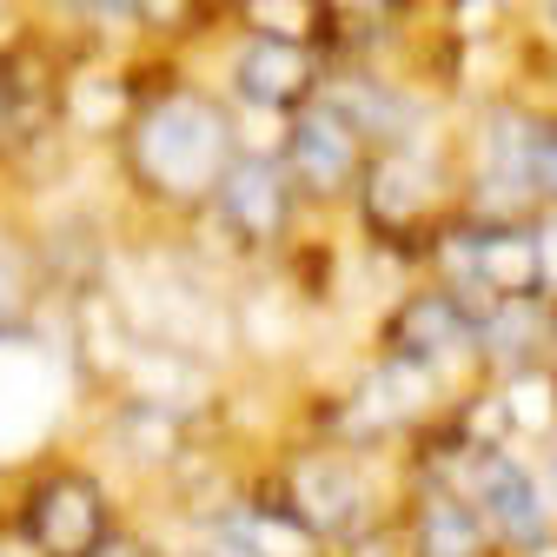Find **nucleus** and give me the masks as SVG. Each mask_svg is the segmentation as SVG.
I'll list each match as a JSON object with an SVG mask.
<instances>
[{"label": "nucleus", "instance_id": "1", "mask_svg": "<svg viewBox=\"0 0 557 557\" xmlns=\"http://www.w3.org/2000/svg\"><path fill=\"white\" fill-rule=\"evenodd\" d=\"M233 153V113L206 94H166L126 126V166L160 206H206Z\"/></svg>", "mask_w": 557, "mask_h": 557}, {"label": "nucleus", "instance_id": "2", "mask_svg": "<svg viewBox=\"0 0 557 557\" xmlns=\"http://www.w3.org/2000/svg\"><path fill=\"white\" fill-rule=\"evenodd\" d=\"M259 484H265V492L286 505L332 557L352 550L359 537H372L379 524H392V511H398V505H385V492H379V478H372L366 451L338 445V438L286 445Z\"/></svg>", "mask_w": 557, "mask_h": 557}, {"label": "nucleus", "instance_id": "3", "mask_svg": "<svg viewBox=\"0 0 557 557\" xmlns=\"http://www.w3.org/2000/svg\"><path fill=\"white\" fill-rule=\"evenodd\" d=\"M120 498L87 458H34L21 471L14 531L34 557H100L120 531Z\"/></svg>", "mask_w": 557, "mask_h": 557}, {"label": "nucleus", "instance_id": "4", "mask_svg": "<svg viewBox=\"0 0 557 557\" xmlns=\"http://www.w3.org/2000/svg\"><path fill=\"white\" fill-rule=\"evenodd\" d=\"M206 213L220 220V233L239 246V252H272L278 239L293 233V213H299V193L286 180V166H278V153H233L226 173L213 180V193H206Z\"/></svg>", "mask_w": 557, "mask_h": 557}, {"label": "nucleus", "instance_id": "5", "mask_svg": "<svg viewBox=\"0 0 557 557\" xmlns=\"http://www.w3.org/2000/svg\"><path fill=\"white\" fill-rule=\"evenodd\" d=\"M366 160H372V153H366L359 126L345 120L338 107L306 100V107L286 113V133H278V166H286V180H293L299 199H312V206L345 199V193L359 186Z\"/></svg>", "mask_w": 557, "mask_h": 557}, {"label": "nucleus", "instance_id": "6", "mask_svg": "<svg viewBox=\"0 0 557 557\" xmlns=\"http://www.w3.org/2000/svg\"><path fill=\"white\" fill-rule=\"evenodd\" d=\"M379 359H398L411 372H458V366H478V312L451 293H411L398 299V312L385 319V352Z\"/></svg>", "mask_w": 557, "mask_h": 557}, {"label": "nucleus", "instance_id": "7", "mask_svg": "<svg viewBox=\"0 0 557 557\" xmlns=\"http://www.w3.org/2000/svg\"><path fill=\"white\" fill-rule=\"evenodd\" d=\"M60 411L53 352L34 338H0V465H34Z\"/></svg>", "mask_w": 557, "mask_h": 557}, {"label": "nucleus", "instance_id": "8", "mask_svg": "<svg viewBox=\"0 0 557 557\" xmlns=\"http://www.w3.org/2000/svg\"><path fill=\"white\" fill-rule=\"evenodd\" d=\"M398 557H505V550L458 484L411 478L398 498Z\"/></svg>", "mask_w": 557, "mask_h": 557}, {"label": "nucleus", "instance_id": "9", "mask_svg": "<svg viewBox=\"0 0 557 557\" xmlns=\"http://www.w3.org/2000/svg\"><path fill=\"white\" fill-rule=\"evenodd\" d=\"M438 166L425 153H411V139L405 147H385L379 160H366L359 173V206H366V226L385 233V239H418L425 226H438Z\"/></svg>", "mask_w": 557, "mask_h": 557}, {"label": "nucleus", "instance_id": "10", "mask_svg": "<svg viewBox=\"0 0 557 557\" xmlns=\"http://www.w3.org/2000/svg\"><path fill=\"white\" fill-rule=\"evenodd\" d=\"M233 94L252 113H293L312 100V53L286 34H252L233 60Z\"/></svg>", "mask_w": 557, "mask_h": 557}, {"label": "nucleus", "instance_id": "11", "mask_svg": "<svg viewBox=\"0 0 557 557\" xmlns=\"http://www.w3.org/2000/svg\"><path fill=\"white\" fill-rule=\"evenodd\" d=\"M213 524H220L246 557H332V550H325V544H319L293 511H286V505L265 492L259 478H246V484H239V492L213 511Z\"/></svg>", "mask_w": 557, "mask_h": 557}, {"label": "nucleus", "instance_id": "12", "mask_svg": "<svg viewBox=\"0 0 557 557\" xmlns=\"http://www.w3.org/2000/svg\"><path fill=\"white\" fill-rule=\"evenodd\" d=\"M53 74L34 47H8L0 53V153H27L53 126Z\"/></svg>", "mask_w": 557, "mask_h": 557}, {"label": "nucleus", "instance_id": "13", "mask_svg": "<svg viewBox=\"0 0 557 557\" xmlns=\"http://www.w3.org/2000/svg\"><path fill=\"white\" fill-rule=\"evenodd\" d=\"M40 286H47L40 246L21 239L8 220H0V338H27V319L40 306Z\"/></svg>", "mask_w": 557, "mask_h": 557}, {"label": "nucleus", "instance_id": "14", "mask_svg": "<svg viewBox=\"0 0 557 557\" xmlns=\"http://www.w3.org/2000/svg\"><path fill=\"white\" fill-rule=\"evenodd\" d=\"M492 392H498V405H505L511 445H518V438H550V432H557V372H550V366L498 372Z\"/></svg>", "mask_w": 557, "mask_h": 557}, {"label": "nucleus", "instance_id": "15", "mask_svg": "<svg viewBox=\"0 0 557 557\" xmlns=\"http://www.w3.org/2000/svg\"><path fill=\"white\" fill-rule=\"evenodd\" d=\"M524 180H531V199L557 206V120L524 126Z\"/></svg>", "mask_w": 557, "mask_h": 557}, {"label": "nucleus", "instance_id": "16", "mask_svg": "<svg viewBox=\"0 0 557 557\" xmlns=\"http://www.w3.org/2000/svg\"><path fill=\"white\" fill-rule=\"evenodd\" d=\"M531 252H537V299L557 306V206L531 220Z\"/></svg>", "mask_w": 557, "mask_h": 557}, {"label": "nucleus", "instance_id": "17", "mask_svg": "<svg viewBox=\"0 0 557 557\" xmlns=\"http://www.w3.org/2000/svg\"><path fill=\"white\" fill-rule=\"evenodd\" d=\"M239 8L259 34H286V40L306 34V0H239Z\"/></svg>", "mask_w": 557, "mask_h": 557}, {"label": "nucleus", "instance_id": "18", "mask_svg": "<svg viewBox=\"0 0 557 557\" xmlns=\"http://www.w3.org/2000/svg\"><path fill=\"white\" fill-rule=\"evenodd\" d=\"M544 445H550V451H544V465H537V471H544V492H550V505H557V432H550Z\"/></svg>", "mask_w": 557, "mask_h": 557}, {"label": "nucleus", "instance_id": "19", "mask_svg": "<svg viewBox=\"0 0 557 557\" xmlns=\"http://www.w3.org/2000/svg\"><path fill=\"white\" fill-rule=\"evenodd\" d=\"M0 557H34V550L21 544V531H14V518H8V524H0Z\"/></svg>", "mask_w": 557, "mask_h": 557}, {"label": "nucleus", "instance_id": "20", "mask_svg": "<svg viewBox=\"0 0 557 557\" xmlns=\"http://www.w3.org/2000/svg\"><path fill=\"white\" fill-rule=\"evenodd\" d=\"M544 366L557 372V306H550V325H544Z\"/></svg>", "mask_w": 557, "mask_h": 557}, {"label": "nucleus", "instance_id": "21", "mask_svg": "<svg viewBox=\"0 0 557 557\" xmlns=\"http://www.w3.org/2000/svg\"><path fill=\"white\" fill-rule=\"evenodd\" d=\"M345 8H385V0H345Z\"/></svg>", "mask_w": 557, "mask_h": 557}, {"label": "nucleus", "instance_id": "22", "mask_svg": "<svg viewBox=\"0 0 557 557\" xmlns=\"http://www.w3.org/2000/svg\"><path fill=\"white\" fill-rule=\"evenodd\" d=\"M550 21H557V0H550Z\"/></svg>", "mask_w": 557, "mask_h": 557}]
</instances>
